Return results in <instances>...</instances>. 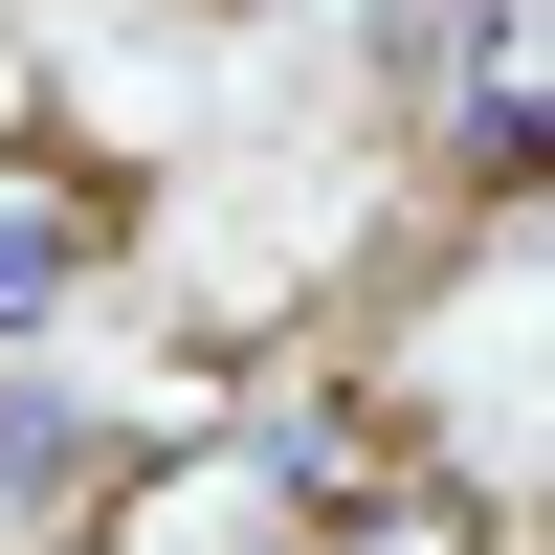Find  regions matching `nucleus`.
<instances>
[{
    "label": "nucleus",
    "mask_w": 555,
    "mask_h": 555,
    "mask_svg": "<svg viewBox=\"0 0 555 555\" xmlns=\"http://www.w3.org/2000/svg\"><path fill=\"white\" fill-rule=\"evenodd\" d=\"M89 289H112V201H67V178L23 201V178H0V356H23V334H67Z\"/></svg>",
    "instance_id": "obj_1"
}]
</instances>
